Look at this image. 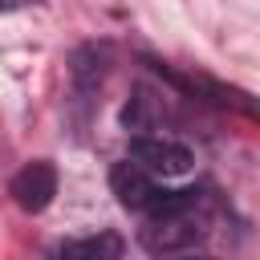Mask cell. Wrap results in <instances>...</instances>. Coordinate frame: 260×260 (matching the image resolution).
<instances>
[{"label":"cell","instance_id":"cell-1","mask_svg":"<svg viewBox=\"0 0 260 260\" xmlns=\"http://www.w3.org/2000/svg\"><path fill=\"white\" fill-rule=\"evenodd\" d=\"M146 228L138 232L142 248L162 256V252H183L203 240V219L195 215V195L191 191H162L146 211Z\"/></svg>","mask_w":260,"mask_h":260},{"label":"cell","instance_id":"cell-2","mask_svg":"<svg viewBox=\"0 0 260 260\" xmlns=\"http://www.w3.org/2000/svg\"><path fill=\"white\" fill-rule=\"evenodd\" d=\"M130 162H138L146 175L154 179H175V175H187L195 154L187 142L179 138H167V134H138L130 142Z\"/></svg>","mask_w":260,"mask_h":260},{"label":"cell","instance_id":"cell-3","mask_svg":"<svg viewBox=\"0 0 260 260\" xmlns=\"http://www.w3.org/2000/svg\"><path fill=\"white\" fill-rule=\"evenodd\" d=\"M53 195H57V171H53V162L37 158V162H28V167L16 171V179H12L16 207H24V211L37 215V211H45L53 203Z\"/></svg>","mask_w":260,"mask_h":260},{"label":"cell","instance_id":"cell-4","mask_svg":"<svg viewBox=\"0 0 260 260\" xmlns=\"http://www.w3.org/2000/svg\"><path fill=\"white\" fill-rule=\"evenodd\" d=\"M110 187H114V195H118V203L122 207H130V211H146L154 199H158V179L154 175H146L138 162H114V171H110Z\"/></svg>","mask_w":260,"mask_h":260},{"label":"cell","instance_id":"cell-5","mask_svg":"<svg viewBox=\"0 0 260 260\" xmlns=\"http://www.w3.org/2000/svg\"><path fill=\"white\" fill-rule=\"evenodd\" d=\"M122 252V240L118 236H85V240H69L61 244V256H118Z\"/></svg>","mask_w":260,"mask_h":260}]
</instances>
